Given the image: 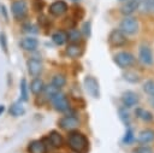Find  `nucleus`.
Listing matches in <instances>:
<instances>
[{"mask_svg":"<svg viewBox=\"0 0 154 153\" xmlns=\"http://www.w3.org/2000/svg\"><path fill=\"white\" fill-rule=\"evenodd\" d=\"M67 145L75 153H87L89 149V141L85 135L75 130L69 134Z\"/></svg>","mask_w":154,"mask_h":153,"instance_id":"nucleus-1","label":"nucleus"},{"mask_svg":"<svg viewBox=\"0 0 154 153\" xmlns=\"http://www.w3.org/2000/svg\"><path fill=\"white\" fill-rule=\"evenodd\" d=\"M138 28H140L138 20L135 17H130V16H125V18L119 24V29L125 35H134V34H136L138 31Z\"/></svg>","mask_w":154,"mask_h":153,"instance_id":"nucleus-2","label":"nucleus"},{"mask_svg":"<svg viewBox=\"0 0 154 153\" xmlns=\"http://www.w3.org/2000/svg\"><path fill=\"white\" fill-rule=\"evenodd\" d=\"M113 60L120 69H128L134 64L135 57L131 53L123 51V52H118L117 54H114L113 55Z\"/></svg>","mask_w":154,"mask_h":153,"instance_id":"nucleus-3","label":"nucleus"},{"mask_svg":"<svg viewBox=\"0 0 154 153\" xmlns=\"http://www.w3.org/2000/svg\"><path fill=\"white\" fill-rule=\"evenodd\" d=\"M84 87L91 98H94V99L100 98V86H99L97 80L94 76H85L84 77Z\"/></svg>","mask_w":154,"mask_h":153,"instance_id":"nucleus-4","label":"nucleus"},{"mask_svg":"<svg viewBox=\"0 0 154 153\" xmlns=\"http://www.w3.org/2000/svg\"><path fill=\"white\" fill-rule=\"evenodd\" d=\"M108 42L112 47H122L126 43V35L120 29H113L108 35Z\"/></svg>","mask_w":154,"mask_h":153,"instance_id":"nucleus-5","label":"nucleus"},{"mask_svg":"<svg viewBox=\"0 0 154 153\" xmlns=\"http://www.w3.org/2000/svg\"><path fill=\"white\" fill-rule=\"evenodd\" d=\"M138 101H140L138 95L132 90H126L122 94V104L126 108H131V107L136 106L138 104Z\"/></svg>","mask_w":154,"mask_h":153,"instance_id":"nucleus-6","label":"nucleus"},{"mask_svg":"<svg viewBox=\"0 0 154 153\" xmlns=\"http://www.w3.org/2000/svg\"><path fill=\"white\" fill-rule=\"evenodd\" d=\"M52 102H53V106L57 111H60V112H64V111H67L69 107H70V102L66 98L65 94L63 93H58L53 99H52Z\"/></svg>","mask_w":154,"mask_h":153,"instance_id":"nucleus-7","label":"nucleus"},{"mask_svg":"<svg viewBox=\"0 0 154 153\" xmlns=\"http://www.w3.org/2000/svg\"><path fill=\"white\" fill-rule=\"evenodd\" d=\"M78 125H79V120L75 116H65L59 120V126L67 131L75 130L76 128H78Z\"/></svg>","mask_w":154,"mask_h":153,"instance_id":"nucleus-8","label":"nucleus"},{"mask_svg":"<svg viewBox=\"0 0 154 153\" xmlns=\"http://www.w3.org/2000/svg\"><path fill=\"white\" fill-rule=\"evenodd\" d=\"M11 10H12L13 16L17 19H20V18L25 17V14L28 12V6H26V2L24 0H16V1H13Z\"/></svg>","mask_w":154,"mask_h":153,"instance_id":"nucleus-9","label":"nucleus"},{"mask_svg":"<svg viewBox=\"0 0 154 153\" xmlns=\"http://www.w3.org/2000/svg\"><path fill=\"white\" fill-rule=\"evenodd\" d=\"M138 59L144 65L153 64V52L148 45H142L138 49Z\"/></svg>","mask_w":154,"mask_h":153,"instance_id":"nucleus-10","label":"nucleus"},{"mask_svg":"<svg viewBox=\"0 0 154 153\" xmlns=\"http://www.w3.org/2000/svg\"><path fill=\"white\" fill-rule=\"evenodd\" d=\"M66 11H67V4L63 0H57L49 6V13L55 17L63 16Z\"/></svg>","mask_w":154,"mask_h":153,"instance_id":"nucleus-11","label":"nucleus"},{"mask_svg":"<svg viewBox=\"0 0 154 153\" xmlns=\"http://www.w3.org/2000/svg\"><path fill=\"white\" fill-rule=\"evenodd\" d=\"M26 65H28V72L34 77H37L42 71V63L35 58H30Z\"/></svg>","mask_w":154,"mask_h":153,"instance_id":"nucleus-12","label":"nucleus"},{"mask_svg":"<svg viewBox=\"0 0 154 153\" xmlns=\"http://www.w3.org/2000/svg\"><path fill=\"white\" fill-rule=\"evenodd\" d=\"M154 141V130L152 129H143L137 135V142L141 145H147Z\"/></svg>","mask_w":154,"mask_h":153,"instance_id":"nucleus-13","label":"nucleus"},{"mask_svg":"<svg viewBox=\"0 0 154 153\" xmlns=\"http://www.w3.org/2000/svg\"><path fill=\"white\" fill-rule=\"evenodd\" d=\"M137 5L138 0H125V2L120 7V12L125 16H130L137 10Z\"/></svg>","mask_w":154,"mask_h":153,"instance_id":"nucleus-14","label":"nucleus"},{"mask_svg":"<svg viewBox=\"0 0 154 153\" xmlns=\"http://www.w3.org/2000/svg\"><path fill=\"white\" fill-rule=\"evenodd\" d=\"M38 46V41L35 37H25L20 41V47L25 51H35Z\"/></svg>","mask_w":154,"mask_h":153,"instance_id":"nucleus-15","label":"nucleus"},{"mask_svg":"<svg viewBox=\"0 0 154 153\" xmlns=\"http://www.w3.org/2000/svg\"><path fill=\"white\" fill-rule=\"evenodd\" d=\"M66 55L70 57V58H78L81 54H82V48L77 45V43H70L67 47H66V51H65Z\"/></svg>","mask_w":154,"mask_h":153,"instance_id":"nucleus-16","label":"nucleus"},{"mask_svg":"<svg viewBox=\"0 0 154 153\" xmlns=\"http://www.w3.org/2000/svg\"><path fill=\"white\" fill-rule=\"evenodd\" d=\"M135 113H136L137 118L142 119V120H143V122H146V123L152 122V120H153V118H154V117H153V114H152V112H149L148 110L141 108V107L136 108V110H135Z\"/></svg>","mask_w":154,"mask_h":153,"instance_id":"nucleus-17","label":"nucleus"},{"mask_svg":"<svg viewBox=\"0 0 154 153\" xmlns=\"http://www.w3.org/2000/svg\"><path fill=\"white\" fill-rule=\"evenodd\" d=\"M48 139H49V142H51V145H52L53 147L59 148V147L63 146V137H61V135H60L58 131H55V130L51 131Z\"/></svg>","mask_w":154,"mask_h":153,"instance_id":"nucleus-18","label":"nucleus"},{"mask_svg":"<svg viewBox=\"0 0 154 153\" xmlns=\"http://www.w3.org/2000/svg\"><path fill=\"white\" fill-rule=\"evenodd\" d=\"M43 88H45L43 82H42V80H40V78H34L32 82L30 83V90H31V93L35 94V95L40 94V93L43 90Z\"/></svg>","mask_w":154,"mask_h":153,"instance_id":"nucleus-19","label":"nucleus"},{"mask_svg":"<svg viewBox=\"0 0 154 153\" xmlns=\"http://www.w3.org/2000/svg\"><path fill=\"white\" fill-rule=\"evenodd\" d=\"M30 153H46V146L41 141H32L29 145Z\"/></svg>","mask_w":154,"mask_h":153,"instance_id":"nucleus-20","label":"nucleus"},{"mask_svg":"<svg viewBox=\"0 0 154 153\" xmlns=\"http://www.w3.org/2000/svg\"><path fill=\"white\" fill-rule=\"evenodd\" d=\"M123 76H124V80L130 82V83H137L141 80L140 73H137L136 71H131V70H128L126 72H124Z\"/></svg>","mask_w":154,"mask_h":153,"instance_id":"nucleus-21","label":"nucleus"},{"mask_svg":"<svg viewBox=\"0 0 154 153\" xmlns=\"http://www.w3.org/2000/svg\"><path fill=\"white\" fill-rule=\"evenodd\" d=\"M152 4H153V0H138L137 10L142 13H148L152 11Z\"/></svg>","mask_w":154,"mask_h":153,"instance_id":"nucleus-22","label":"nucleus"},{"mask_svg":"<svg viewBox=\"0 0 154 153\" xmlns=\"http://www.w3.org/2000/svg\"><path fill=\"white\" fill-rule=\"evenodd\" d=\"M66 36H67V40H69L71 43H78V42L81 41L82 34H81V31L77 30V29H71V30L66 34Z\"/></svg>","mask_w":154,"mask_h":153,"instance_id":"nucleus-23","label":"nucleus"},{"mask_svg":"<svg viewBox=\"0 0 154 153\" xmlns=\"http://www.w3.org/2000/svg\"><path fill=\"white\" fill-rule=\"evenodd\" d=\"M52 40H53V42H54L55 45L61 46V45H64V43L66 42L67 36H66V34H65L64 31H57V33H54V34L52 35Z\"/></svg>","mask_w":154,"mask_h":153,"instance_id":"nucleus-24","label":"nucleus"},{"mask_svg":"<svg viewBox=\"0 0 154 153\" xmlns=\"http://www.w3.org/2000/svg\"><path fill=\"white\" fill-rule=\"evenodd\" d=\"M24 112H25V110H24V107H23V105L20 102H14L10 107V113L12 116H14V117L22 116V114H24Z\"/></svg>","mask_w":154,"mask_h":153,"instance_id":"nucleus-25","label":"nucleus"},{"mask_svg":"<svg viewBox=\"0 0 154 153\" xmlns=\"http://www.w3.org/2000/svg\"><path fill=\"white\" fill-rule=\"evenodd\" d=\"M118 113H119V118H120V120L126 125V126H130V113L128 112V110H126V107H120L119 110H118Z\"/></svg>","mask_w":154,"mask_h":153,"instance_id":"nucleus-26","label":"nucleus"},{"mask_svg":"<svg viewBox=\"0 0 154 153\" xmlns=\"http://www.w3.org/2000/svg\"><path fill=\"white\" fill-rule=\"evenodd\" d=\"M59 89H60V88H58V87L53 86L52 83H51L49 86H47V87H45V88H43L46 96H47V98H49V99H53V98L59 93Z\"/></svg>","mask_w":154,"mask_h":153,"instance_id":"nucleus-27","label":"nucleus"},{"mask_svg":"<svg viewBox=\"0 0 154 153\" xmlns=\"http://www.w3.org/2000/svg\"><path fill=\"white\" fill-rule=\"evenodd\" d=\"M66 83V78L64 75H54L53 78H52V84L58 87V88H61L64 87Z\"/></svg>","mask_w":154,"mask_h":153,"instance_id":"nucleus-28","label":"nucleus"},{"mask_svg":"<svg viewBox=\"0 0 154 153\" xmlns=\"http://www.w3.org/2000/svg\"><path fill=\"white\" fill-rule=\"evenodd\" d=\"M143 92L150 96H154V81L153 80H148L143 83Z\"/></svg>","mask_w":154,"mask_h":153,"instance_id":"nucleus-29","label":"nucleus"},{"mask_svg":"<svg viewBox=\"0 0 154 153\" xmlns=\"http://www.w3.org/2000/svg\"><path fill=\"white\" fill-rule=\"evenodd\" d=\"M19 90H20V99L23 101H26L28 100V87H26V81L24 78L20 81Z\"/></svg>","mask_w":154,"mask_h":153,"instance_id":"nucleus-30","label":"nucleus"},{"mask_svg":"<svg viewBox=\"0 0 154 153\" xmlns=\"http://www.w3.org/2000/svg\"><path fill=\"white\" fill-rule=\"evenodd\" d=\"M134 140H135L134 131H132V129H131L130 126H128L126 133H125V136H124V139H123V142H124V143H126V145H129V143H131Z\"/></svg>","mask_w":154,"mask_h":153,"instance_id":"nucleus-31","label":"nucleus"},{"mask_svg":"<svg viewBox=\"0 0 154 153\" xmlns=\"http://www.w3.org/2000/svg\"><path fill=\"white\" fill-rule=\"evenodd\" d=\"M131 153H154V151L149 146H138L134 148Z\"/></svg>","mask_w":154,"mask_h":153,"instance_id":"nucleus-32","label":"nucleus"},{"mask_svg":"<svg viewBox=\"0 0 154 153\" xmlns=\"http://www.w3.org/2000/svg\"><path fill=\"white\" fill-rule=\"evenodd\" d=\"M0 46L5 53H7V39L4 33H0Z\"/></svg>","mask_w":154,"mask_h":153,"instance_id":"nucleus-33","label":"nucleus"},{"mask_svg":"<svg viewBox=\"0 0 154 153\" xmlns=\"http://www.w3.org/2000/svg\"><path fill=\"white\" fill-rule=\"evenodd\" d=\"M83 34L85 36H89L90 35V22H85L83 24Z\"/></svg>","mask_w":154,"mask_h":153,"instance_id":"nucleus-34","label":"nucleus"},{"mask_svg":"<svg viewBox=\"0 0 154 153\" xmlns=\"http://www.w3.org/2000/svg\"><path fill=\"white\" fill-rule=\"evenodd\" d=\"M4 111H5V106H4V105H0V114H1Z\"/></svg>","mask_w":154,"mask_h":153,"instance_id":"nucleus-35","label":"nucleus"},{"mask_svg":"<svg viewBox=\"0 0 154 153\" xmlns=\"http://www.w3.org/2000/svg\"><path fill=\"white\" fill-rule=\"evenodd\" d=\"M150 104H152V106L154 107V96H152V99H150Z\"/></svg>","mask_w":154,"mask_h":153,"instance_id":"nucleus-36","label":"nucleus"},{"mask_svg":"<svg viewBox=\"0 0 154 153\" xmlns=\"http://www.w3.org/2000/svg\"><path fill=\"white\" fill-rule=\"evenodd\" d=\"M152 11L154 12V0H153V4H152Z\"/></svg>","mask_w":154,"mask_h":153,"instance_id":"nucleus-37","label":"nucleus"},{"mask_svg":"<svg viewBox=\"0 0 154 153\" xmlns=\"http://www.w3.org/2000/svg\"><path fill=\"white\" fill-rule=\"evenodd\" d=\"M71 1H73V2H78L79 0H71Z\"/></svg>","mask_w":154,"mask_h":153,"instance_id":"nucleus-38","label":"nucleus"},{"mask_svg":"<svg viewBox=\"0 0 154 153\" xmlns=\"http://www.w3.org/2000/svg\"><path fill=\"white\" fill-rule=\"evenodd\" d=\"M119 1H125V0H119Z\"/></svg>","mask_w":154,"mask_h":153,"instance_id":"nucleus-39","label":"nucleus"}]
</instances>
